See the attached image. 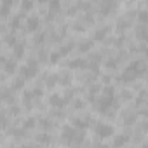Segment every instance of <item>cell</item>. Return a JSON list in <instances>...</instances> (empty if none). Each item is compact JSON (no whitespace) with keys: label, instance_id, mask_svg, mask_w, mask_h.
<instances>
[{"label":"cell","instance_id":"obj_33","mask_svg":"<svg viewBox=\"0 0 148 148\" xmlns=\"http://www.w3.org/2000/svg\"><path fill=\"white\" fill-rule=\"evenodd\" d=\"M37 2H49V0H37Z\"/></svg>","mask_w":148,"mask_h":148},{"label":"cell","instance_id":"obj_26","mask_svg":"<svg viewBox=\"0 0 148 148\" xmlns=\"http://www.w3.org/2000/svg\"><path fill=\"white\" fill-rule=\"evenodd\" d=\"M70 49H71V44H70V45H64V47H63V49L59 51V52H61V56H64V54H68V52H70Z\"/></svg>","mask_w":148,"mask_h":148},{"label":"cell","instance_id":"obj_9","mask_svg":"<svg viewBox=\"0 0 148 148\" xmlns=\"http://www.w3.org/2000/svg\"><path fill=\"white\" fill-rule=\"evenodd\" d=\"M12 52H14V58H16V59H21V58L25 56V45H23V44H16V45L12 47Z\"/></svg>","mask_w":148,"mask_h":148},{"label":"cell","instance_id":"obj_4","mask_svg":"<svg viewBox=\"0 0 148 148\" xmlns=\"http://www.w3.org/2000/svg\"><path fill=\"white\" fill-rule=\"evenodd\" d=\"M37 73H38V66H37L35 61H30L26 66L21 68V77H23V79H33Z\"/></svg>","mask_w":148,"mask_h":148},{"label":"cell","instance_id":"obj_2","mask_svg":"<svg viewBox=\"0 0 148 148\" xmlns=\"http://www.w3.org/2000/svg\"><path fill=\"white\" fill-rule=\"evenodd\" d=\"M113 105H115L113 96L105 94V96L96 103V110H98L99 113H103V115H112V106H113Z\"/></svg>","mask_w":148,"mask_h":148},{"label":"cell","instance_id":"obj_29","mask_svg":"<svg viewBox=\"0 0 148 148\" xmlns=\"http://www.w3.org/2000/svg\"><path fill=\"white\" fill-rule=\"evenodd\" d=\"M38 141H42V143H49L51 139H49L47 136H38Z\"/></svg>","mask_w":148,"mask_h":148},{"label":"cell","instance_id":"obj_17","mask_svg":"<svg viewBox=\"0 0 148 148\" xmlns=\"http://www.w3.org/2000/svg\"><path fill=\"white\" fill-rule=\"evenodd\" d=\"M21 9L23 11H32L33 9V2L32 0H21Z\"/></svg>","mask_w":148,"mask_h":148},{"label":"cell","instance_id":"obj_1","mask_svg":"<svg viewBox=\"0 0 148 148\" xmlns=\"http://www.w3.org/2000/svg\"><path fill=\"white\" fill-rule=\"evenodd\" d=\"M146 71V64L141 63V61H132L122 73V82H132L134 79H138L139 75H143V73Z\"/></svg>","mask_w":148,"mask_h":148},{"label":"cell","instance_id":"obj_30","mask_svg":"<svg viewBox=\"0 0 148 148\" xmlns=\"http://www.w3.org/2000/svg\"><path fill=\"white\" fill-rule=\"evenodd\" d=\"M124 122H125V124H132V122H134V115H129L127 120H124Z\"/></svg>","mask_w":148,"mask_h":148},{"label":"cell","instance_id":"obj_10","mask_svg":"<svg viewBox=\"0 0 148 148\" xmlns=\"http://www.w3.org/2000/svg\"><path fill=\"white\" fill-rule=\"evenodd\" d=\"M136 35H138V38H141V40L148 42V28H146V25L139 26V28H138V32H136Z\"/></svg>","mask_w":148,"mask_h":148},{"label":"cell","instance_id":"obj_11","mask_svg":"<svg viewBox=\"0 0 148 148\" xmlns=\"http://www.w3.org/2000/svg\"><path fill=\"white\" fill-rule=\"evenodd\" d=\"M86 66H87V63L84 59H73L68 63V68H86Z\"/></svg>","mask_w":148,"mask_h":148},{"label":"cell","instance_id":"obj_19","mask_svg":"<svg viewBox=\"0 0 148 148\" xmlns=\"http://www.w3.org/2000/svg\"><path fill=\"white\" fill-rule=\"evenodd\" d=\"M51 2V12H58L59 11V0H49Z\"/></svg>","mask_w":148,"mask_h":148},{"label":"cell","instance_id":"obj_6","mask_svg":"<svg viewBox=\"0 0 148 148\" xmlns=\"http://www.w3.org/2000/svg\"><path fill=\"white\" fill-rule=\"evenodd\" d=\"M38 28H40V19H38V18L33 16V18H28V19H26V30H28L30 33L37 32Z\"/></svg>","mask_w":148,"mask_h":148},{"label":"cell","instance_id":"obj_15","mask_svg":"<svg viewBox=\"0 0 148 148\" xmlns=\"http://www.w3.org/2000/svg\"><path fill=\"white\" fill-rule=\"evenodd\" d=\"M106 33H108V28H101L99 32H96V33H94V40H103Z\"/></svg>","mask_w":148,"mask_h":148},{"label":"cell","instance_id":"obj_12","mask_svg":"<svg viewBox=\"0 0 148 148\" xmlns=\"http://www.w3.org/2000/svg\"><path fill=\"white\" fill-rule=\"evenodd\" d=\"M33 98H35L33 91H30V92H25V96H23V101H25L26 108H32V99H33Z\"/></svg>","mask_w":148,"mask_h":148},{"label":"cell","instance_id":"obj_13","mask_svg":"<svg viewBox=\"0 0 148 148\" xmlns=\"http://www.w3.org/2000/svg\"><path fill=\"white\" fill-rule=\"evenodd\" d=\"M127 141H129V138H127L125 134H120V136H117V138L113 139V145H115V146H122V145H125Z\"/></svg>","mask_w":148,"mask_h":148},{"label":"cell","instance_id":"obj_24","mask_svg":"<svg viewBox=\"0 0 148 148\" xmlns=\"http://www.w3.org/2000/svg\"><path fill=\"white\" fill-rule=\"evenodd\" d=\"M59 58H61V52H52L49 59H51V63H56V61H59Z\"/></svg>","mask_w":148,"mask_h":148},{"label":"cell","instance_id":"obj_5","mask_svg":"<svg viewBox=\"0 0 148 148\" xmlns=\"http://www.w3.org/2000/svg\"><path fill=\"white\" fill-rule=\"evenodd\" d=\"M96 134L99 138H110L113 134V127L112 125H106V124H98L96 125Z\"/></svg>","mask_w":148,"mask_h":148},{"label":"cell","instance_id":"obj_16","mask_svg":"<svg viewBox=\"0 0 148 148\" xmlns=\"http://www.w3.org/2000/svg\"><path fill=\"white\" fill-rule=\"evenodd\" d=\"M91 47H92V40H86V42H82V44L79 45V49H80L82 52H87Z\"/></svg>","mask_w":148,"mask_h":148},{"label":"cell","instance_id":"obj_27","mask_svg":"<svg viewBox=\"0 0 148 148\" xmlns=\"http://www.w3.org/2000/svg\"><path fill=\"white\" fill-rule=\"evenodd\" d=\"M113 92H115V89H113V87H110V86H108V87H105V94L113 96Z\"/></svg>","mask_w":148,"mask_h":148},{"label":"cell","instance_id":"obj_23","mask_svg":"<svg viewBox=\"0 0 148 148\" xmlns=\"http://www.w3.org/2000/svg\"><path fill=\"white\" fill-rule=\"evenodd\" d=\"M23 125H25V127H26V129H32V127H33V125H35V119H26V120H25V124H23Z\"/></svg>","mask_w":148,"mask_h":148},{"label":"cell","instance_id":"obj_20","mask_svg":"<svg viewBox=\"0 0 148 148\" xmlns=\"http://www.w3.org/2000/svg\"><path fill=\"white\" fill-rule=\"evenodd\" d=\"M19 21H21V16H16V18H12V21H11V28H12V30L19 28Z\"/></svg>","mask_w":148,"mask_h":148},{"label":"cell","instance_id":"obj_28","mask_svg":"<svg viewBox=\"0 0 148 148\" xmlns=\"http://www.w3.org/2000/svg\"><path fill=\"white\" fill-rule=\"evenodd\" d=\"M127 26H129V25H127L124 19H120V21H119V30H124V28H127Z\"/></svg>","mask_w":148,"mask_h":148},{"label":"cell","instance_id":"obj_7","mask_svg":"<svg viewBox=\"0 0 148 148\" xmlns=\"http://www.w3.org/2000/svg\"><path fill=\"white\" fill-rule=\"evenodd\" d=\"M49 103H51L52 106H56V108H63L64 103H66V99H63L61 96H56V94H54V96L49 98Z\"/></svg>","mask_w":148,"mask_h":148},{"label":"cell","instance_id":"obj_22","mask_svg":"<svg viewBox=\"0 0 148 148\" xmlns=\"http://www.w3.org/2000/svg\"><path fill=\"white\" fill-rule=\"evenodd\" d=\"M56 82H58V77H56V75H49V79H47L45 84H47V87H52Z\"/></svg>","mask_w":148,"mask_h":148},{"label":"cell","instance_id":"obj_21","mask_svg":"<svg viewBox=\"0 0 148 148\" xmlns=\"http://www.w3.org/2000/svg\"><path fill=\"white\" fill-rule=\"evenodd\" d=\"M25 80H26V79H23V77H21V79H18V80L12 84V89H21V87L25 86Z\"/></svg>","mask_w":148,"mask_h":148},{"label":"cell","instance_id":"obj_34","mask_svg":"<svg viewBox=\"0 0 148 148\" xmlns=\"http://www.w3.org/2000/svg\"><path fill=\"white\" fill-rule=\"evenodd\" d=\"M145 54H146V58H148V49H146V51H145Z\"/></svg>","mask_w":148,"mask_h":148},{"label":"cell","instance_id":"obj_25","mask_svg":"<svg viewBox=\"0 0 148 148\" xmlns=\"http://www.w3.org/2000/svg\"><path fill=\"white\" fill-rule=\"evenodd\" d=\"M5 42L11 45V47H14L16 45V38H12V35H7V38H5Z\"/></svg>","mask_w":148,"mask_h":148},{"label":"cell","instance_id":"obj_8","mask_svg":"<svg viewBox=\"0 0 148 148\" xmlns=\"http://www.w3.org/2000/svg\"><path fill=\"white\" fill-rule=\"evenodd\" d=\"M89 117H86V119H75L73 120V125H75L77 129H87L89 127Z\"/></svg>","mask_w":148,"mask_h":148},{"label":"cell","instance_id":"obj_18","mask_svg":"<svg viewBox=\"0 0 148 148\" xmlns=\"http://www.w3.org/2000/svg\"><path fill=\"white\" fill-rule=\"evenodd\" d=\"M5 71L7 73H14V70H16V64H14V61H5Z\"/></svg>","mask_w":148,"mask_h":148},{"label":"cell","instance_id":"obj_31","mask_svg":"<svg viewBox=\"0 0 148 148\" xmlns=\"http://www.w3.org/2000/svg\"><path fill=\"white\" fill-rule=\"evenodd\" d=\"M75 108L80 110V108H82V101H75Z\"/></svg>","mask_w":148,"mask_h":148},{"label":"cell","instance_id":"obj_3","mask_svg":"<svg viewBox=\"0 0 148 148\" xmlns=\"http://www.w3.org/2000/svg\"><path fill=\"white\" fill-rule=\"evenodd\" d=\"M63 138L66 143H82L84 139V134L82 132H77V127H63Z\"/></svg>","mask_w":148,"mask_h":148},{"label":"cell","instance_id":"obj_14","mask_svg":"<svg viewBox=\"0 0 148 148\" xmlns=\"http://www.w3.org/2000/svg\"><path fill=\"white\" fill-rule=\"evenodd\" d=\"M138 21H139L141 25H148V11L138 12Z\"/></svg>","mask_w":148,"mask_h":148},{"label":"cell","instance_id":"obj_32","mask_svg":"<svg viewBox=\"0 0 148 148\" xmlns=\"http://www.w3.org/2000/svg\"><path fill=\"white\" fill-rule=\"evenodd\" d=\"M42 125H44V127L47 129V127H51V122H47V120H45V122H42Z\"/></svg>","mask_w":148,"mask_h":148}]
</instances>
